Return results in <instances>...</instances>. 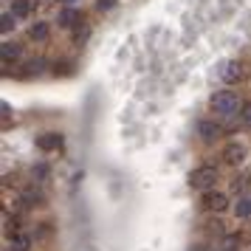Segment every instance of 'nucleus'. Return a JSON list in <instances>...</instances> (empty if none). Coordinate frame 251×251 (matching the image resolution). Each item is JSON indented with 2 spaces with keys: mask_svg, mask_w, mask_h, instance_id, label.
Instances as JSON below:
<instances>
[{
  "mask_svg": "<svg viewBox=\"0 0 251 251\" xmlns=\"http://www.w3.org/2000/svg\"><path fill=\"white\" fill-rule=\"evenodd\" d=\"M212 110L217 116H223V119H231V116L243 113V102L237 99V93L234 91H220L212 96Z\"/></svg>",
  "mask_w": 251,
  "mask_h": 251,
  "instance_id": "obj_1",
  "label": "nucleus"
},
{
  "mask_svg": "<svg viewBox=\"0 0 251 251\" xmlns=\"http://www.w3.org/2000/svg\"><path fill=\"white\" fill-rule=\"evenodd\" d=\"M215 181H217V170L215 167H198V170L189 172V186L192 189H201V192H209V189H215Z\"/></svg>",
  "mask_w": 251,
  "mask_h": 251,
  "instance_id": "obj_2",
  "label": "nucleus"
},
{
  "mask_svg": "<svg viewBox=\"0 0 251 251\" xmlns=\"http://www.w3.org/2000/svg\"><path fill=\"white\" fill-rule=\"evenodd\" d=\"M220 79L228 82V85L240 82V79H243V65H240L237 59H228V62H223V68H220Z\"/></svg>",
  "mask_w": 251,
  "mask_h": 251,
  "instance_id": "obj_3",
  "label": "nucleus"
},
{
  "mask_svg": "<svg viewBox=\"0 0 251 251\" xmlns=\"http://www.w3.org/2000/svg\"><path fill=\"white\" fill-rule=\"evenodd\" d=\"M226 206H228V198L223 192H212V189H209V192L203 195V209H209V212H223Z\"/></svg>",
  "mask_w": 251,
  "mask_h": 251,
  "instance_id": "obj_4",
  "label": "nucleus"
},
{
  "mask_svg": "<svg viewBox=\"0 0 251 251\" xmlns=\"http://www.w3.org/2000/svg\"><path fill=\"white\" fill-rule=\"evenodd\" d=\"M37 147L43 150V152H54V150L62 147V136L59 133H43V136L37 138Z\"/></svg>",
  "mask_w": 251,
  "mask_h": 251,
  "instance_id": "obj_5",
  "label": "nucleus"
},
{
  "mask_svg": "<svg viewBox=\"0 0 251 251\" xmlns=\"http://www.w3.org/2000/svg\"><path fill=\"white\" fill-rule=\"evenodd\" d=\"M223 158H226L228 164H243V158H246V147H243V144H228V147L223 150Z\"/></svg>",
  "mask_w": 251,
  "mask_h": 251,
  "instance_id": "obj_6",
  "label": "nucleus"
},
{
  "mask_svg": "<svg viewBox=\"0 0 251 251\" xmlns=\"http://www.w3.org/2000/svg\"><path fill=\"white\" fill-rule=\"evenodd\" d=\"M198 133H201L203 141H215V138L220 136V125H215V122H201V125H198Z\"/></svg>",
  "mask_w": 251,
  "mask_h": 251,
  "instance_id": "obj_7",
  "label": "nucleus"
},
{
  "mask_svg": "<svg viewBox=\"0 0 251 251\" xmlns=\"http://www.w3.org/2000/svg\"><path fill=\"white\" fill-rule=\"evenodd\" d=\"M48 34H51V25H48V23H34L31 28H28V37L37 40V43H46Z\"/></svg>",
  "mask_w": 251,
  "mask_h": 251,
  "instance_id": "obj_8",
  "label": "nucleus"
},
{
  "mask_svg": "<svg viewBox=\"0 0 251 251\" xmlns=\"http://www.w3.org/2000/svg\"><path fill=\"white\" fill-rule=\"evenodd\" d=\"M79 23V12H76V9H62V12H59V25H65V28H74V25Z\"/></svg>",
  "mask_w": 251,
  "mask_h": 251,
  "instance_id": "obj_9",
  "label": "nucleus"
},
{
  "mask_svg": "<svg viewBox=\"0 0 251 251\" xmlns=\"http://www.w3.org/2000/svg\"><path fill=\"white\" fill-rule=\"evenodd\" d=\"M0 57H3V62H14V59L20 57V46H14V43H3V46H0Z\"/></svg>",
  "mask_w": 251,
  "mask_h": 251,
  "instance_id": "obj_10",
  "label": "nucleus"
},
{
  "mask_svg": "<svg viewBox=\"0 0 251 251\" xmlns=\"http://www.w3.org/2000/svg\"><path fill=\"white\" fill-rule=\"evenodd\" d=\"M234 215L237 217H251V198L249 195L237 198V203H234Z\"/></svg>",
  "mask_w": 251,
  "mask_h": 251,
  "instance_id": "obj_11",
  "label": "nucleus"
},
{
  "mask_svg": "<svg viewBox=\"0 0 251 251\" xmlns=\"http://www.w3.org/2000/svg\"><path fill=\"white\" fill-rule=\"evenodd\" d=\"M23 203L25 206H40V203H43V192L34 189V186H28V189L23 192Z\"/></svg>",
  "mask_w": 251,
  "mask_h": 251,
  "instance_id": "obj_12",
  "label": "nucleus"
},
{
  "mask_svg": "<svg viewBox=\"0 0 251 251\" xmlns=\"http://www.w3.org/2000/svg\"><path fill=\"white\" fill-rule=\"evenodd\" d=\"M12 14L14 17H28V14H31V0H14Z\"/></svg>",
  "mask_w": 251,
  "mask_h": 251,
  "instance_id": "obj_13",
  "label": "nucleus"
},
{
  "mask_svg": "<svg viewBox=\"0 0 251 251\" xmlns=\"http://www.w3.org/2000/svg\"><path fill=\"white\" fill-rule=\"evenodd\" d=\"M12 249L14 251H28L31 249V237H28V234H14L12 237Z\"/></svg>",
  "mask_w": 251,
  "mask_h": 251,
  "instance_id": "obj_14",
  "label": "nucleus"
},
{
  "mask_svg": "<svg viewBox=\"0 0 251 251\" xmlns=\"http://www.w3.org/2000/svg\"><path fill=\"white\" fill-rule=\"evenodd\" d=\"M220 251H240L237 234H226V237H223V243H220Z\"/></svg>",
  "mask_w": 251,
  "mask_h": 251,
  "instance_id": "obj_15",
  "label": "nucleus"
},
{
  "mask_svg": "<svg viewBox=\"0 0 251 251\" xmlns=\"http://www.w3.org/2000/svg\"><path fill=\"white\" fill-rule=\"evenodd\" d=\"M12 28H14V14H3V17H0V31L6 34V31H12Z\"/></svg>",
  "mask_w": 251,
  "mask_h": 251,
  "instance_id": "obj_16",
  "label": "nucleus"
},
{
  "mask_svg": "<svg viewBox=\"0 0 251 251\" xmlns=\"http://www.w3.org/2000/svg\"><path fill=\"white\" fill-rule=\"evenodd\" d=\"M43 65H46V59H31V62H28V65H25V76H31V74H40V71H43Z\"/></svg>",
  "mask_w": 251,
  "mask_h": 251,
  "instance_id": "obj_17",
  "label": "nucleus"
},
{
  "mask_svg": "<svg viewBox=\"0 0 251 251\" xmlns=\"http://www.w3.org/2000/svg\"><path fill=\"white\" fill-rule=\"evenodd\" d=\"M240 116H243V122H246V125L251 127V102L243 104V113H240Z\"/></svg>",
  "mask_w": 251,
  "mask_h": 251,
  "instance_id": "obj_18",
  "label": "nucleus"
},
{
  "mask_svg": "<svg viewBox=\"0 0 251 251\" xmlns=\"http://www.w3.org/2000/svg\"><path fill=\"white\" fill-rule=\"evenodd\" d=\"M34 175H37V178H40V181H43V178H46V175H48V170H46V167H43V164H40V167H37V170H34Z\"/></svg>",
  "mask_w": 251,
  "mask_h": 251,
  "instance_id": "obj_19",
  "label": "nucleus"
},
{
  "mask_svg": "<svg viewBox=\"0 0 251 251\" xmlns=\"http://www.w3.org/2000/svg\"><path fill=\"white\" fill-rule=\"evenodd\" d=\"M113 3H116V0H99V3H96V6H99V9H102V12H104V9H110V6H113Z\"/></svg>",
  "mask_w": 251,
  "mask_h": 251,
  "instance_id": "obj_20",
  "label": "nucleus"
},
{
  "mask_svg": "<svg viewBox=\"0 0 251 251\" xmlns=\"http://www.w3.org/2000/svg\"><path fill=\"white\" fill-rule=\"evenodd\" d=\"M192 251H203V246H195V249Z\"/></svg>",
  "mask_w": 251,
  "mask_h": 251,
  "instance_id": "obj_21",
  "label": "nucleus"
},
{
  "mask_svg": "<svg viewBox=\"0 0 251 251\" xmlns=\"http://www.w3.org/2000/svg\"><path fill=\"white\" fill-rule=\"evenodd\" d=\"M62 3H68V6H71V3H74V0H62Z\"/></svg>",
  "mask_w": 251,
  "mask_h": 251,
  "instance_id": "obj_22",
  "label": "nucleus"
},
{
  "mask_svg": "<svg viewBox=\"0 0 251 251\" xmlns=\"http://www.w3.org/2000/svg\"><path fill=\"white\" fill-rule=\"evenodd\" d=\"M40 3H48V0H40Z\"/></svg>",
  "mask_w": 251,
  "mask_h": 251,
  "instance_id": "obj_23",
  "label": "nucleus"
}]
</instances>
